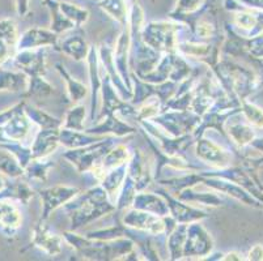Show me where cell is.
<instances>
[{
    "mask_svg": "<svg viewBox=\"0 0 263 261\" xmlns=\"http://www.w3.org/2000/svg\"><path fill=\"white\" fill-rule=\"evenodd\" d=\"M71 221V230L78 231L80 227L116 212V205L109 200L106 191L100 184L92 186L85 192H80L72 200L62 207Z\"/></svg>",
    "mask_w": 263,
    "mask_h": 261,
    "instance_id": "cell-1",
    "label": "cell"
},
{
    "mask_svg": "<svg viewBox=\"0 0 263 261\" xmlns=\"http://www.w3.org/2000/svg\"><path fill=\"white\" fill-rule=\"evenodd\" d=\"M63 238L79 256L84 260H123L124 256L133 252L136 248L133 239L127 236L114 239V240H93L87 236L79 235L76 231H64Z\"/></svg>",
    "mask_w": 263,
    "mask_h": 261,
    "instance_id": "cell-2",
    "label": "cell"
},
{
    "mask_svg": "<svg viewBox=\"0 0 263 261\" xmlns=\"http://www.w3.org/2000/svg\"><path fill=\"white\" fill-rule=\"evenodd\" d=\"M185 24L178 21H151L144 23L142 38L148 46L161 54L177 52L179 33Z\"/></svg>",
    "mask_w": 263,
    "mask_h": 261,
    "instance_id": "cell-3",
    "label": "cell"
},
{
    "mask_svg": "<svg viewBox=\"0 0 263 261\" xmlns=\"http://www.w3.org/2000/svg\"><path fill=\"white\" fill-rule=\"evenodd\" d=\"M122 224L130 229L139 230L154 236H166L173 231L177 226L176 219L171 214L160 217L144 210L135 209L130 207L124 209V214L122 217Z\"/></svg>",
    "mask_w": 263,
    "mask_h": 261,
    "instance_id": "cell-4",
    "label": "cell"
},
{
    "mask_svg": "<svg viewBox=\"0 0 263 261\" xmlns=\"http://www.w3.org/2000/svg\"><path fill=\"white\" fill-rule=\"evenodd\" d=\"M117 144L116 136H105L102 140L97 141L83 148L67 149L63 153V158L73 165L76 171L80 174L89 171L93 166L101 161L104 155Z\"/></svg>",
    "mask_w": 263,
    "mask_h": 261,
    "instance_id": "cell-5",
    "label": "cell"
},
{
    "mask_svg": "<svg viewBox=\"0 0 263 261\" xmlns=\"http://www.w3.org/2000/svg\"><path fill=\"white\" fill-rule=\"evenodd\" d=\"M151 121L156 123L162 131L173 136L193 135L200 122V116L191 110H165Z\"/></svg>",
    "mask_w": 263,
    "mask_h": 261,
    "instance_id": "cell-6",
    "label": "cell"
},
{
    "mask_svg": "<svg viewBox=\"0 0 263 261\" xmlns=\"http://www.w3.org/2000/svg\"><path fill=\"white\" fill-rule=\"evenodd\" d=\"M214 250V240L200 221L187 224L183 260H203Z\"/></svg>",
    "mask_w": 263,
    "mask_h": 261,
    "instance_id": "cell-7",
    "label": "cell"
},
{
    "mask_svg": "<svg viewBox=\"0 0 263 261\" xmlns=\"http://www.w3.org/2000/svg\"><path fill=\"white\" fill-rule=\"evenodd\" d=\"M194 152L207 169H226L231 165V153L204 135L194 140Z\"/></svg>",
    "mask_w": 263,
    "mask_h": 261,
    "instance_id": "cell-8",
    "label": "cell"
},
{
    "mask_svg": "<svg viewBox=\"0 0 263 261\" xmlns=\"http://www.w3.org/2000/svg\"><path fill=\"white\" fill-rule=\"evenodd\" d=\"M88 64V75H89V97H90V106H89V121H97L100 114V93H101L102 86V73L101 64H100L99 50L95 46H90L89 52L87 56Z\"/></svg>",
    "mask_w": 263,
    "mask_h": 261,
    "instance_id": "cell-9",
    "label": "cell"
},
{
    "mask_svg": "<svg viewBox=\"0 0 263 261\" xmlns=\"http://www.w3.org/2000/svg\"><path fill=\"white\" fill-rule=\"evenodd\" d=\"M81 191L76 187L66 186V184H57L54 187L44 188L38 191L41 200H42V214H41V221H47L52 212L63 207L68 201L72 200L76 195H79Z\"/></svg>",
    "mask_w": 263,
    "mask_h": 261,
    "instance_id": "cell-10",
    "label": "cell"
},
{
    "mask_svg": "<svg viewBox=\"0 0 263 261\" xmlns=\"http://www.w3.org/2000/svg\"><path fill=\"white\" fill-rule=\"evenodd\" d=\"M157 192L164 196V198L166 200L169 207V214L176 219L177 224H190V222L209 218V213L199 209V208H195L193 204L179 200L164 187L159 188Z\"/></svg>",
    "mask_w": 263,
    "mask_h": 261,
    "instance_id": "cell-11",
    "label": "cell"
},
{
    "mask_svg": "<svg viewBox=\"0 0 263 261\" xmlns=\"http://www.w3.org/2000/svg\"><path fill=\"white\" fill-rule=\"evenodd\" d=\"M16 69L24 72L28 77L32 76H45L46 73V50L33 49L21 50L12 57Z\"/></svg>",
    "mask_w": 263,
    "mask_h": 261,
    "instance_id": "cell-12",
    "label": "cell"
},
{
    "mask_svg": "<svg viewBox=\"0 0 263 261\" xmlns=\"http://www.w3.org/2000/svg\"><path fill=\"white\" fill-rule=\"evenodd\" d=\"M130 46L131 38L127 28L122 29L121 34L117 37V42L113 47L114 63L119 76L126 84L128 89L133 92V80H131V67H130Z\"/></svg>",
    "mask_w": 263,
    "mask_h": 261,
    "instance_id": "cell-13",
    "label": "cell"
},
{
    "mask_svg": "<svg viewBox=\"0 0 263 261\" xmlns=\"http://www.w3.org/2000/svg\"><path fill=\"white\" fill-rule=\"evenodd\" d=\"M32 243L35 248L41 250L49 256H58L63 251V246L66 243L63 235L54 233L46 221H41L33 229Z\"/></svg>",
    "mask_w": 263,
    "mask_h": 261,
    "instance_id": "cell-14",
    "label": "cell"
},
{
    "mask_svg": "<svg viewBox=\"0 0 263 261\" xmlns=\"http://www.w3.org/2000/svg\"><path fill=\"white\" fill-rule=\"evenodd\" d=\"M113 47L114 46L109 45L107 42H104L100 46V49H97L99 50L100 64H101V68L105 72V75L110 78V81L114 85L118 94L122 97V99L130 102L131 97H133V92L126 86V84L123 83V80L119 76L118 71H117L116 63H114Z\"/></svg>",
    "mask_w": 263,
    "mask_h": 261,
    "instance_id": "cell-15",
    "label": "cell"
},
{
    "mask_svg": "<svg viewBox=\"0 0 263 261\" xmlns=\"http://www.w3.org/2000/svg\"><path fill=\"white\" fill-rule=\"evenodd\" d=\"M85 132L97 136H116V137H124L136 132V127L131 126L127 122H123L118 118L117 114H105L99 123L93 127L85 128Z\"/></svg>",
    "mask_w": 263,
    "mask_h": 261,
    "instance_id": "cell-16",
    "label": "cell"
},
{
    "mask_svg": "<svg viewBox=\"0 0 263 261\" xmlns=\"http://www.w3.org/2000/svg\"><path fill=\"white\" fill-rule=\"evenodd\" d=\"M59 35L51 32L50 29L30 28L20 34L16 50L21 51V50L42 49V47H45V49L46 47H54V49H57Z\"/></svg>",
    "mask_w": 263,
    "mask_h": 261,
    "instance_id": "cell-17",
    "label": "cell"
},
{
    "mask_svg": "<svg viewBox=\"0 0 263 261\" xmlns=\"http://www.w3.org/2000/svg\"><path fill=\"white\" fill-rule=\"evenodd\" d=\"M127 175L135 182L138 192L147 190L154 180V171L140 150H131V157L127 162Z\"/></svg>",
    "mask_w": 263,
    "mask_h": 261,
    "instance_id": "cell-18",
    "label": "cell"
},
{
    "mask_svg": "<svg viewBox=\"0 0 263 261\" xmlns=\"http://www.w3.org/2000/svg\"><path fill=\"white\" fill-rule=\"evenodd\" d=\"M17 25L12 18H0V67L12 61L18 42Z\"/></svg>",
    "mask_w": 263,
    "mask_h": 261,
    "instance_id": "cell-19",
    "label": "cell"
},
{
    "mask_svg": "<svg viewBox=\"0 0 263 261\" xmlns=\"http://www.w3.org/2000/svg\"><path fill=\"white\" fill-rule=\"evenodd\" d=\"M23 225V214L16 200L0 198V231L6 236H13Z\"/></svg>",
    "mask_w": 263,
    "mask_h": 261,
    "instance_id": "cell-20",
    "label": "cell"
},
{
    "mask_svg": "<svg viewBox=\"0 0 263 261\" xmlns=\"http://www.w3.org/2000/svg\"><path fill=\"white\" fill-rule=\"evenodd\" d=\"M59 129L61 128H40L32 145L33 158H47L58 149Z\"/></svg>",
    "mask_w": 263,
    "mask_h": 261,
    "instance_id": "cell-21",
    "label": "cell"
},
{
    "mask_svg": "<svg viewBox=\"0 0 263 261\" xmlns=\"http://www.w3.org/2000/svg\"><path fill=\"white\" fill-rule=\"evenodd\" d=\"M131 207L135 209L144 210V212L152 213V214L165 217L169 215V207L164 196L159 192H149V191H139L136 192Z\"/></svg>",
    "mask_w": 263,
    "mask_h": 261,
    "instance_id": "cell-22",
    "label": "cell"
},
{
    "mask_svg": "<svg viewBox=\"0 0 263 261\" xmlns=\"http://www.w3.org/2000/svg\"><path fill=\"white\" fill-rule=\"evenodd\" d=\"M25 106V105H24ZM33 123L28 115L24 111V107L21 110H18L8 122L3 126L4 133H6V137L9 141H18V143H23L29 133L32 132Z\"/></svg>",
    "mask_w": 263,
    "mask_h": 261,
    "instance_id": "cell-23",
    "label": "cell"
},
{
    "mask_svg": "<svg viewBox=\"0 0 263 261\" xmlns=\"http://www.w3.org/2000/svg\"><path fill=\"white\" fill-rule=\"evenodd\" d=\"M90 46L87 43L85 38L81 34H73L66 37L63 41H59L57 49L58 51L63 52L67 56L72 57L76 62L87 61L88 52Z\"/></svg>",
    "mask_w": 263,
    "mask_h": 261,
    "instance_id": "cell-24",
    "label": "cell"
},
{
    "mask_svg": "<svg viewBox=\"0 0 263 261\" xmlns=\"http://www.w3.org/2000/svg\"><path fill=\"white\" fill-rule=\"evenodd\" d=\"M174 196L179 200L189 203V204H200L205 205V207H219V205L223 204V200L220 198V196L216 195V191L211 190V188H209V191H199L198 192L195 186L187 187Z\"/></svg>",
    "mask_w": 263,
    "mask_h": 261,
    "instance_id": "cell-25",
    "label": "cell"
},
{
    "mask_svg": "<svg viewBox=\"0 0 263 261\" xmlns=\"http://www.w3.org/2000/svg\"><path fill=\"white\" fill-rule=\"evenodd\" d=\"M126 176H127V162L107 171L104 178L101 179V182H100V186L106 191L109 200L114 205H116L117 197H118V193L121 191L122 186H123Z\"/></svg>",
    "mask_w": 263,
    "mask_h": 261,
    "instance_id": "cell-26",
    "label": "cell"
},
{
    "mask_svg": "<svg viewBox=\"0 0 263 261\" xmlns=\"http://www.w3.org/2000/svg\"><path fill=\"white\" fill-rule=\"evenodd\" d=\"M105 136H97L87 133L85 131H73L61 127L59 129V143L66 149H76V148L87 147L89 144L102 140Z\"/></svg>",
    "mask_w": 263,
    "mask_h": 261,
    "instance_id": "cell-27",
    "label": "cell"
},
{
    "mask_svg": "<svg viewBox=\"0 0 263 261\" xmlns=\"http://www.w3.org/2000/svg\"><path fill=\"white\" fill-rule=\"evenodd\" d=\"M55 69L58 71L61 77L66 83L67 95H68V98H70V101L73 105L80 104L81 101L88 97V94H89V86H87L84 83H81V81L72 77L70 72L67 71L63 64L57 63L55 64Z\"/></svg>",
    "mask_w": 263,
    "mask_h": 261,
    "instance_id": "cell-28",
    "label": "cell"
},
{
    "mask_svg": "<svg viewBox=\"0 0 263 261\" xmlns=\"http://www.w3.org/2000/svg\"><path fill=\"white\" fill-rule=\"evenodd\" d=\"M29 77L18 69H6L0 67V92L24 93L28 88Z\"/></svg>",
    "mask_w": 263,
    "mask_h": 261,
    "instance_id": "cell-29",
    "label": "cell"
},
{
    "mask_svg": "<svg viewBox=\"0 0 263 261\" xmlns=\"http://www.w3.org/2000/svg\"><path fill=\"white\" fill-rule=\"evenodd\" d=\"M176 54L177 52H166V54H162L161 59H160V62L157 63V66L155 67L149 73L139 77L140 80L145 81V83L148 84H155V85L169 80L172 68H173Z\"/></svg>",
    "mask_w": 263,
    "mask_h": 261,
    "instance_id": "cell-30",
    "label": "cell"
},
{
    "mask_svg": "<svg viewBox=\"0 0 263 261\" xmlns=\"http://www.w3.org/2000/svg\"><path fill=\"white\" fill-rule=\"evenodd\" d=\"M186 230H187V224H177L173 231L166 236V251H168L169 260H183Z\"/></svg>",
    "mask_w": 263,
    "mask_h": 261,
    "instance_id": "cell-31",
    "label": "cell"
},
{
    "mask_svg": "<svg viewBox=\"0 0 263 261\" xmlns=\"http://www.w3.org/2000/svg\"><path fill=\"white\" fill-rule=\"evenodd\" d=\"M99 4L104 9V12L114 18L122 28H127L128 16H130L128 0H101Z\"/></svg>",
    "mask_w": 263,
    "mask_h": 261,
    "instance_id": "cell-32",
    "label": "cell"
},
{
    "mask_svg": "<svg viewBox=\"0 0 263 261\" xmlns=\"http://www.w3.org/2000/svg\"><path fill=\"white\" fill-rule=\"evenodd\" d=\"M55 166L54 162L47 158H33L24 169V176L28 182H46L49 172Z\"/></svg>",
    "mask_w": 263,
    "mask_h": 261,
    "instance_id": "cell-33",
    "label": "cell"
},
{
    "mask_svg": "<svg viewBox=\"0 0 263 261\" xmlns=\"http://www.w3.org/2000/svg\"><path fill=\"white\" fill-rule=\"evenodd\" d=\"M44 3L46 4L47 8L51 12V25H50V30L54 32L55 34H62V33L70 32L76 28L75 24L71 20L66 17L63 12L59 8L58 0H44Z\"/></svg>",
    "mask_w": 263,
    "mask_h": 261,
    "instance_id": "cell-34",
    "label": "cell"
},
{
    "mask_svg": "<svg viewBox=\"0 0 263 261\" xmlns=\"http://www.w3.org/2000/svg\"><path fill=\"white\" fill-rule=\"evenodd\" d=\"M24 111L28 115V118L32 121L33 124H37L40 128H61L62 121L58 118H55L49 112L44 111V110L38 109V107L29 105L25 101V106H24Z\"/></svg>",
    "mask_w": 263,
    "mask_h": 261,
    "instance_id": "cell-35",
    "label": "cell"
},
{
    "mask_svg": "<svg viewBox=\"0 0 263 261\" xmlns=\"http://www.w3.org/2000/svg\"><path fill=\"white\" fill-rule=\"evenodd\" d=\"M87 110L85 105L76 104L71 107L64 115V119L62 121V127L67 129H73V131H85V119H87Z\"/></svg>",
    "mask_w": 263,
    "mask_h": 261,
    "instance_id": "cell-36",
    "label": "cell"
},
{
    "mask_svg": "<svg viewBox=\"0 0 263 261\" xmlns=\"http://www.w3.org/2000/svg\"><path fill=\"white\" fill-rule=\"evenodd\" d=\"M54 86L45 78V76H32L29 77L28 88L23 93L24 99L28 98H46L52 94Z\"/></svg>",
    "mask_w": 263,
    "mask_h": 261,
    "instance_id": "cell-37",
    "label": "cell"
},
{
    "mask_svg": "<svg viewBox=\"0 0 263 261\" xmlns=\"http://www.w3.org/2000/svg\"><path fill=\"white\" fill-rule=\"evenodd\" d=\"M0 172L8 179L23 178L24 169L13 155L0 148Z\"/></svg>",
    "mask_w": 263,
    "mask_h": 261,
    "instance_id": "cell-38",
    "label": "cell"
},
{
    "mask_svg": "<svg viewBox=\"0 0 263 261\" xmlns=\"http://www.w3.org/2000/svg\"><path fill=\"white\" fill-rule=\"evenodd\" d=\"M0 148L7 150L8 153H11V154L17 159V162L20 164V166L23 167V169H25V167L28 166V164L33 159L32 148L25 147L23 143H18V141H7V143H2L0 144Z\"/></svg>",
    "mask_w": 263,
    "mask_h": 261,
    "instance_id": "cell-39",
    "label": "cell"
},
{
    "mask_svg": "<svg viewBox=\"0 0 263 261\" xmlns=\"http://www.w3.org/2000/svg\"><path fill=\"white\" fill-rule=\"evenodd\" d=\"M161 111V101L159 99L157 95H154V97H149L148 99H145L143 104L139 105V106H136L135 121H151V119H154L155 116H157Z\"/></svg>",
    "mask_w": 263,
    "mask_h": 261,
    "instance_id": "cell-40",
    "label": "cell"
},
{
    "mask_svg": "<svg viewBox=\"0 0 263 261\" xmlns=\"http://www.w3.org/2000/svg\"><path fill=\"white\" fill-rule=\"evenodd\" d=\"M126 230H127V227L124 226L123 224H118L106 227V229L88 231L85 236L88 239H93V240H114V239L126 236Z\"/></svg>",
    "mask_w": 263,
    "mask_h": 261,
    "instance_id": "cell-41",
    "label": "cell"
},
{
    "mask_svg": "<svg viewBox=\"0 0 263 261\" xmlns=\"http://www.w3.org/2000/svg\"><path fill=\"white\" fill-rule=\"evenodd\" d=\"M136 192H138V190H136L135 182L127 175L126 176V179H124L121 191H119L118 197H117V201H116L117 210H124V209H127V208H130L131 204H133Z\"/></svg>",
    "mask_w": 263,
    "mask_h": 261,
    "instance_id": "cell-42",
    "label": "cell"
},
{
    "mask_svg": "<svg viewBox=\"0 0 263 261\" xmlns=\"http://www.w3.org/2000/svg\"><path fill=\"white\" fill-rule=\"evenodd\" d=\"M59 8L63 12L68 20L75 24L76 28H80L83 24H85L89 18V12L84 8H80L79 6L72 3H67V2H59Z\"/></svg>",
    "mask_w": 263,
    "mask_h": 261,
    "instance_id": "cell-43",
    "label": "cell"
},
{
    "mask_svg": "<svg viewBox=\"0 0 263 261\" xmlns=\"http://www.w3.org/2000/svg\"><path fill=\"white\" fill-rule=\"evenodd\" d=\"M228 133L234 143H237L238 145H245L249 141L252 140L253 133L250 132V129L246 127L240 126V124H231L228 127Z\"/></svg>",
    "mask_w": 263,
    "mask_h": 261,
    "instance_id": "cell-44",
    "label": "cell"
},
{
    "mask_svg": "<svg viewBox=\"0 0 263 261\" xmlns=\"http://www.w3.org/2000/svg\"><path fill=\"white\" fill-rule=\"evenodd\" d=\"M202 0H178L177 6L171 13L176 14H187L193 13V12L198 11L202 7Z\"/></svg>",
    "mask_w": 263,
    "mask_h": 261,
    "instance_id": "cell-45",
    "label": "cell"
},
{
    "mask_svg": "<svg viewBox=\"0 0 263 261\" xmlns=\"http://www.w3.org/2000/svg\"><path fill=\"white\" fill-rule=\"evenodd\" d=\"M243 110H245V114L250 123L257 124V126H263V112L259 109L246 105Z\"/></svg>",
    "mask_w": 263,
    "mask_h": 261,
    "instance_id": "cell-46",
    "label": "cell"
},
{
    "mask_svg": "<svg viewBox=\"0 0 263 261\" xmlns=\"http://www.w3.org/2000/svg\"><path fill=\"white\" fill-rule=\"evenodd\" d=\"M236 21L238 23V25L242 26V28H252L254 25V18L249 14H237L236 16Z\"/></svg>",
    "mask_w": 263,
    "mask_h": 261,
    "instance_id": "cell-47",
    "label": "cell"
},
{
    "mask_svg": "<svg viewBox=\"0 0 263 261\" xmlns=\"http://www.w3.org/2000/svg\"><path fill=\"white\" fill-rule=\"evenodd\" d=\"M16 11L18 16H25L29 11V0H16Z\"/></svg>",
    "mask_w": 263,
    "mask_h": 261,
    "instance_id": "cell-48",
    "label": "cell"
},
{
    "mask_svg": "<svg viewBox=\"0 0 263 261\" xmlns=\"http://www.w3.org/2000/svg\"><path fill=\"white\" fill-rule=\"evenodd\" d=\"M249 258L250 260H262L263 258V248L260 246L253 248L250 252H249Z\"/></svg>",
    "mask_w": 263,
    "mask_h": 261,
    "instance_id": "cell-49",
    "label": "cell"
},
{
    "mask_svg": "<svg viewBox=\"0 0 263 261\" xmlns=\"http://www.w3.org/2000/svg\"><path fill=\"white\" fill-rule=\"evenodd\" d=\"M236 256H237V253L236 252H229L224 256L223 260H240V257H236Z\"/></svg>",
    "mask_w": 263,
    "mask_h": 261,
    "instance_id": "cell-50",
    "label": "cell"
},
{
    "mask_svg": "<svg viewBox=\"0 0 263 261\" xmlns=\"http://www.w3.org/2000/svg\"><path fill=\"white\" fill-rule=\"evenodd\" d=\"M7 141H9V140L6 137V133H4L3 126H0V144L7 143Z\"/></svg>",
    "mask_w": 263,
    "mask_h": 261,
    "instance_id": "cell-51",
    "label": "cell"
},
{
    "mask_svg": "<svg viewBox=\"0 0 263 261\" xmlns=\"http://www.w3.org/2000/svg\"><path fill=\"white\" fill-rule=\"evenodd\" d=\"M7 179H8V178H7L6 175H3V174H2V172H0V191L3 190L4 186H6Z\"/></svg>",
    "mask_w": 263,
    "mask_h": 261,
    "instance_id": "cell-52",
    "label": "cell"
},
{
    "mask_svg": "<svg viewBox=\"0 0 263 261\" xmlns=\"http://www.w3.org/2000/svg\"><path fill=\"white\" fill-rule=\"evenodd\" d=\"M128 3L133 4V3H136V0H128Z\"/></svg>",
    "mask_w": 263,
    "mask_h": 261,
    "instance_id": "cell-53",
    "label": "cell"
}]
</instances>
